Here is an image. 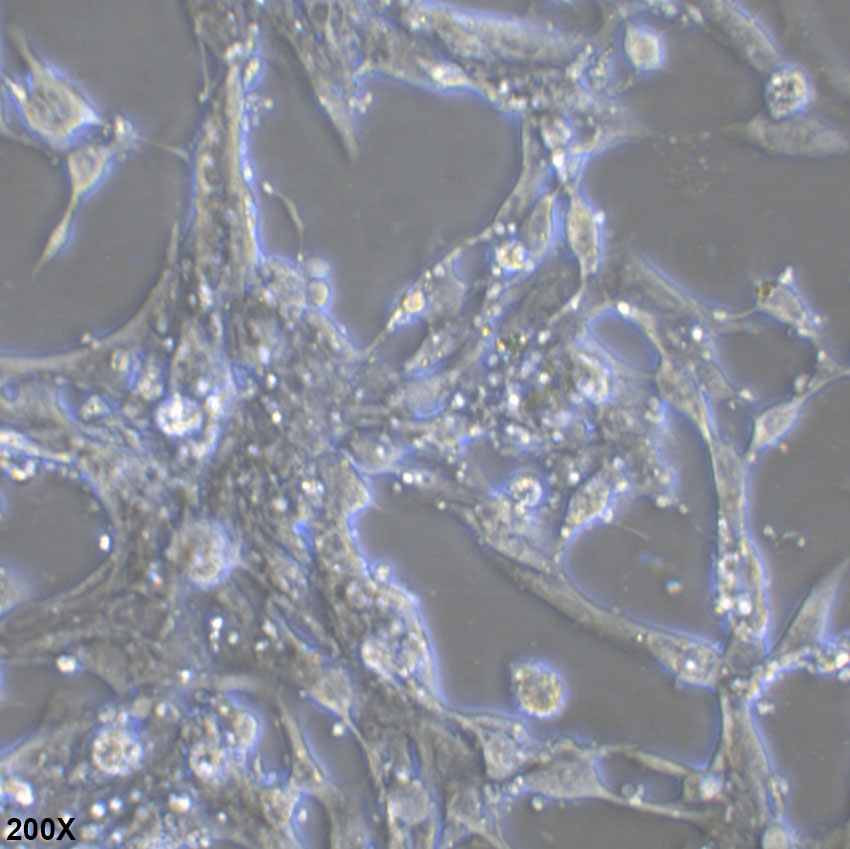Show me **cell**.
I'll return each instance as SVG.
<instances>
[{"instance_id":"cell-1","label":"cell","mask_w":850,"mask_h":849,"mask_svg":"<svg viewBox=\"0 0 850 849\" xmlns=\"http://www.w3.org/2000/svg\"><path fill=\"white\" fill-rule=\"evenodd\" d=\"M511 685L521 709L532 716L554 717L566 704V681L548 662L530 659L518 663L512 670Z\"/></svg>"},{"instance_id":"cell-2","label":"cell","mask_w":850,"mask_h":849,"mask_svg":"<svg viewBox=\"0 0 850 849\" xmlns=\"http://www.w3.org/2000/svg\"><path fill=\"white\" fill-rule=\"evenodd\" d=\"M647 639L660 661L682 680L704 684L715 676L717 659L705 644L664 631H651Z\"/></svg>"},{"instance_id":"cell-3","label":"cell","mask_w":850,"mask_h":849,"mask_svg":"<svg viewBox=\"0 0 850 849\" xmlns=\"http://www.w3.org/2000/svg\"><path fill=\"white\" fill-rule=\"evenodd\" d=\"M809 97V84L802 72L784 69L771 80L768 98L777 116H787L802 110Z\"/></svg>"}]
</instances>
